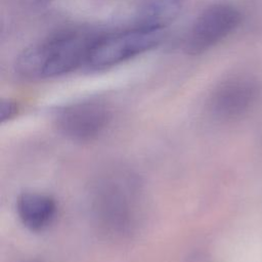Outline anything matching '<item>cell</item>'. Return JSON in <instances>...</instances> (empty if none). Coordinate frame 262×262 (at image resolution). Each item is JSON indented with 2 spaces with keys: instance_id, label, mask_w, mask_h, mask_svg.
<instances>
[{
  "instance_id": "cell-4",
  "label": "cell",
  "mask_w": 262,
  "mask_h": 262,
  "mask_svg": "<svg viewBox=\"0 0 262 262\" xmlns=\"http://www.w3.org/2000/svg\"><path fill=\"white\" fill-rule=\"evenodd\" d=\"M241 12L228 3H214L195 17L184 41V50L189 55H200L214 47L239 25Z\"/></svg>"
},
{
  "instance_id": "cell-5",
  "label": "cell",
  "mask_w": 262,
  "mask_h": 262,
  "mask_svg": "<svg viewBox=\"0 0 262 262\" xmlns=\"http://www.w3.org/2000/svg\"><path fill=\"white\" fill-rule=\"evenodd\" d=\"M59 132L77 141H87L99 135L107 126L110 111L98 100H83L58 108L54 117Z\"/></svg>"
},
{
  "instance_id": "cell-2",
  "label": "cell",
  "mask_w": 262,
  "mask_h": 262,
  "mask_svg": "<svg viewBox=\"0 0 262 262\" xmlns=\"http://www.w3.org/2000/svg\"><path fill=\"white\" fill-rule=\"evenodd\" d=\"M133 181L124 174H111L95 186L92 208L101 226L111 233H125L132 226L136 195Z\"/></svg>"
},
{
  "instance_id": "cell-7",
  "label": "cell",
  "mask_w": 262,
  "mask_h": 262,
  "mask_svg": "<svg viewBox=\"0 0 262 262\" xmlns=\"http://www.w3.org/2000/svg\"><path fill=\"white\" fill-rule=\"evenodd\" d=\"M55 210L54 200L40 192H24L16 201V212L21 223L33 231L48 226L55 215Z\"/></svg>"
},
{
  "instance_id": "cell-8",
  "label": "cell",
  "mask_w": 262,
  "mask_h": 262,
  "mask_svg": "<svg viewBox=\"0 0 262 262\" xmlns=\"http://www.w3.org/2000/svg\"><path fill=\"white\" fill-rule=\"evenodd\" d=\"M182 0H144L140 5L133 27L151 31H164L179 15Z\"/></svg>"
},
{
  "instance_id": "cell-9",
  "label": "cell",
  "mask_w": 262,
  "mask_h": 262,
  "mask_svg": "<svg viewBox=\"0 0 262 262\" xmlns=\"http://www.w3.org/2000/svg\"><path fill=\"white\" fill-rule=\"evenodd\" d=\"M17 113V105L10 99L2 98L0 100V121L5 122L10 120Z\"/></svg>"
},
{
  "instance_id": "cell-3",
  "label": "cell",
  "mask_w": 262,
  "mask_h": 262,
  "mask_svg": "<svg viewBox=\"0 0 262 262\" xmlns=\"http://www.w3.org/2000/svg\"><path fill=\"white\" fill-rule=\"evenodd\" d=\"M163 33L133 26L120 32L104 33L93 46L85 66L91 71L118 66L157 47L163 40Z\"/></svg>"
},
{
  "instance_id": "cell-6",
  "label": "cell",
  "mask_w": 262,
  "mask_h": 262,
  "mask_svg": "<svg viewBox=\"0 0 262 262\" xmlns=\"http://www.w3.org/2000/svg\"><path fill=\"white\" fill-rule=\"evenodd\" d=\"M259 93L257 82L248 76H233L221 82L212 92L209 108L214 117L229 121L244 116Z\"/></svg>"
},
{
  "instance_id": "cell-1",
  "label": "cell",
  "mask_w": 262,
  "mask_h": 262,
  "mask_svg": "<svg viewBox=\"0 0 262 262\" xmlns=\"http://www.w3.org/2000/svg\"><path fill=\"white\" fill-rule=\"evenodd\" d=\"M103 34L89 29L58 32L24 49L15 59L14 72L29 81L69 74L86 64L93 46Z\"/></svg>"
}]
</instances>
